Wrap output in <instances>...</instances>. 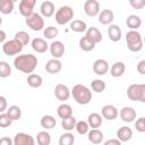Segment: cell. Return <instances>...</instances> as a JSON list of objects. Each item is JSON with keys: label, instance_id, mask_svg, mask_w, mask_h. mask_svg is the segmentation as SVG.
<instances>
[{"label": "cell", "instance_id": "cell-5", "mask_svg": "<svg viewBox=\"0 0 145 145\" xmlns=\"http://www.w3.org/2000/svg\"><path fill=\"white\" fill-rule=\"evenodd\" d=\"M74 18V10L70 6H61L54 14V19L59 25H66Z\"/></svg>", "mask_w": 145, "mask_h": 145}, {"label": "cell", "instance_id": "cell-42", "mask_svg": "<svg viewBox=\"0 0 145 145\" xmlns=\"http://www.w3.org/2000/svg\"><path fill=\"white\" fill-rule=\"evenodd\" d=\"M12 120L10 119V117L7 114V112H2L0 113V127L1 128H7L11 125Z\"/></svg>", "mask_w": 145, "mask_h": 145}, {"label": "cell", "instance_id": "cell-36", "mask_svg": "<svg viewBox=\"0 0 145 145\" xmlns=\"http://www.w3.org/2000/svg\"><path fill=\"white\" fill-rule=\"evenodd\" d=\"M75 143V136L70 133H63L59 138V145H72Z\"/></svg>", "mask_w": 145, "mask_h": 145}, {"label": "cell", "instance_id": "cell-32", "mask_svg": "<svg viewBox=\"0 0 145 145\" xmlns=\"http://www.w3.org/2000/svg\"><path fill=\"white\" fill-rule=\"evenodd\" d=\"M79 48H80L83 51H85V52H89V51L94 50L95 43L92 42V41L85 35V36H83V37L79 40Z\"/></svg>", "mask_w": 145, "mask_h": 145}, {"label": "cell", "instance_id": "cell-23", "mask_svg": "<svg viewBox=\"0 0 145 145\" xmlns=\"http://www.w3.org/2000/svg\"><path fill=\"white\" fill-rule=\"evenodd\" d=\"M126 71V65L122 62V61H117L114 62L111 68H110V75L114 78H118V77H121Z\"/></svg>", "mask_w": 145, "mask_h": 145}, {"label": "cell", "instance_id": "cell-26", "mask_svg": "<svg viewBox=\"0 0 145 145\" xmlns=\"http://www.w3.org/2000/svg\"><path fill=\"white\" fill-rule=\"evenodd\" d=\"M27 84H28V86L32 87V88H39V87L42 86L43 79H42V77H41L39 74L32 72V74H29V75L27 76Z\"/></svg>", "mask_w": 145, "mask_h": 145}, {"label": "cell", "instance_id": "cell-30", "mask_svg": "<svg viewBox=\"0 0 145 145\" xmlns=\"http://www.w3.org/2000/svg\"><path fill=\"white\" fill-rule=\"evenodd\" d=\"M87 24L82 20V19H75L72 22H70V29L76 32V33H83L87 31Z\"/></svg>", "mask_w": 145, "mask_h": 145}, {"label": "cell", "instance_id": "cell-33", "mask_svg": "<svg viewBox=\"0 0 145 145\" xmlns=\"http://www.w3.org/2000/svg\"><path fill=\"white\" fill-rule=\"evenodd\" d=\"M7 114L10 117V119L12 121L19 120L22 118V109L18 105H10L7 109Z\"/></svg>", "mask_w": 145, "mask_h": 145}, {"label": "cell", "instance_id": "cell-43", "mask_svg": "<svg viewBox=\"0 0 145 145\" xmlns=\"http://www.w3.org/2000/svg\"><path fill=\"white\" fill-rule=\"evenodd\" d=\"M135 128L139 133H145V119H144V117L143 118H138L135 121Z\"/></svg>", "mask_w": 145, "mask_h": 145}, {"label": "cell", "instance_id": "cell-20", "mask_svg": "<svg viewBox=\"0 0 145 145\" xmlns=\"http://www.w3.org/2000/svg\"><path fill=\"white\" fill-rule=\"evenodd\" d=\"M88 140L93 144H101L104 142V135L99 128H92L88 133Z\"/></svg>", "mask_w": 145, "mask_h": 145}, {"label": "cell", "instance_id": "cell-46", "mask_svg": "<svg viewBox=\"0 0 145 145\" xmlns=\"http://www.w3.org/2000/svg\"><path fill=\"white\" fill-rule=\"evenodd\" d=\"M137 71L140 75H145V60H140L137 63Z\"/></svg>", "mask_w": 145, "mask_h": 145}, {"label": "cell", "instance_id": "cell-16", "mask_svg": "<svg viewBox=\"0 0 145 145\" xmlns=\"http://www.w3.org/2000/svg\"><path fill=\"white\" fill-rule=\"evenodd\" d=\"M101 114L106 120H114L118 118V109L112 104H105L101 109Z\"/></svg>", "mask_w": 145, "mask_h": 145}, {"label": "cell", "instance_id": "cell-1", "mask_svg": "<svg viewBox=\"0 0 145 145\" xmlns=\"http://www.w3.org/2000/svg\"><path fill=\"white\" fill-rule=\"evenodd\" d=\"M37 62L39 60L34 54H31V53L19 54L14 59V67L19 71L29 75L36 69Z\"/></svg>", "mask_w": 145, "mask_h": 145}, {"label": "cell", "instance_id": "cell-52", "mask_svg": "<svg viewBox=\"0 0 145 145\" xmlns=\"http://www.w3.org/2000/svg\"><path fill=\"white\" fill-rule=\"evenodd\" d=\"M144 119H145V117H144Z\"/></svg>", "mask_w": 145, "mask_h": 145}, {"label": "cell", "instance_id": "cell-50", "mask_svg": "<svg viewBox=\"0 0 145 145\" xmlns=\"http://www.w3.org/2000/svg\"><path fill=\"white\" fill-rule=\"evenodd\" d=\"M143 41H144V43H145V36H144V37H143Z\"/></svg>", "mask_w": 145, "mask_h": 145}, {"label": "cell", "instance_id": "cell-31", "mask_svg": "<svg viewBox=\"0 0 145 145\" xmlns=\"http://www.w3.org/2000/svg\"><path fill=\"white\" fill-rule=\"evenodd\" d=\"M15 2L12 0H0V11L3 15L11 14L14 11Z\"/></svg>", "mask_w": 145, "mask_h": 145}, {"label": "cell", "instance_id": "cell-37", "mask_svg": "<svg viewBox=\"0 0 145 145\" xmlns=\"http://www.w3.org/2000/svg\"><path fill=\"white\" fill-rule=\"evenodd\" d=\"M91 88L95 93H102L105 89V83H104V80L99 79V78L93 79L92 83H91Z\"/></svg>", "mask_w": 145, "mask_h": 145}, {"label": "cell", "instance_id": "cell-3", "mask_svg": "<svg viewBox=\"0 0 145 145\" xmlns=\"http://www.w3.org/2000/svg\"><path fill=\"white\" fill-rule=\"evenodd\" d=\"M126 43H127V48L129 49V51L131 52H139L143 49V37L140 35V33L137 29H130L126 33Z\"/></svg>", "mask_w": 145, "mask_h": 145}, {"label": "cell", "instance_id": "cell-8", "mask_svg": "<svg viewBox=\"0 0 145 145\" xmlns=\"http://www.w3.org/2000/svg\"><path fill=\"white\" fill-rule=\"evenodd\" d=\"M35 5H36V0H20L18 10H19L20 15L26 18L34 12Z\"/></svg>", "mask_w": 145, "mask_h": 145}, {"label": "cell", "instance_id": "cell-12", "mask_svg": "<svg viewBox=\"0 0 145 145\" xmlns=\"http://www.w3.org/2000/svg\"><path fill=\"white\" fill-rule=\"evenodd\" d=\"M31 45H32V49L37 53H45L50 46V44H48V42L42 37L33 39L31 41Z\"/></svg>", "mask_w": 145, "mask_h": 145}, {"label": "cell", "instance_id": "cell-14", "mask_svg": "<svg viewBox=\"0 0 145 145\" xmlns=\"http://www.w3.org/2000/svg\"><path fill=\"white\" fill-rule=\"evenodd\" d=\"M93 71L97 76H103L109 71V63L105 59H96L93 62Z\"/></svg>", "mask_w": 145, "mask_h": 145}, {"label": "cell", "instance_id": "cell-18", "mask_svg": "<svg viewBox=\"0 0 145 145\" xmlns=\"http://www.w3.org/2000/svg\"><path fill=\"white\" fill-rule=\"evenodd\" d=\"M97 19L102 25H111L114 20V14L110 9H103L97 15Z\"/></svg>", "mask_w": 145, "mask_h": 145}, {"label": "cell", "instance_id": "cell-22", "mask_svg": "<svg viewBox=\"0 0 145 145\" xmlns=\"http://www.w3.org/2000/svg\"><path fill=\"white\" fill-rule=\"evenodd\" d=\"M108 35L112 42H118L121 40V36H122L121 28L116 24H111L109 25V28H108Z\"/></svg>", "mask_w": 145, "mask_h": 145}, {"label": "cell", "instance_id": "cell-11", "mask_svg": "<svg viewBox=\"0 0 145 145\" xmlns=\"http://www.w3.org/2000/svg\"><path fill=\"white\" fill-rule=\"evenodd\" d=\"M35 139L26 133H17L14 137V145H34Z\"/></svg>", "mask_w": 145, "mask_h": 145}, {"label": "cell", "instance_id": "cell-39", "mask_svg": "<svg viewBox=\"0 0 145 145\" xmlns=\"http://www.w3.org/2000/svg\"><path fill=\"white\" fill-rule=\"evenodd\" d=\"M58 34H59V31H58V28L54 27V26H48V27H45L44 31H43V35H44L45 39H48V40H53L54 37L58 36Z\"/></svg>", "mask_w": 145, "mask_h": 145}, {"label": "cell", "instance_id": "cell-4", "mask_svg": "<svg viewBox=\"0 0 145 145\" xmlns=\"http://www.w3.org/2000/svg\"><path fill=\"white\" fill-rule=\"evenodd\" d=\"M127 96L130 101L145 103V84H131L127 88Z\"/></svg>", "mask_w": 145, "mask_h": 145}, {"label": "cell", "instance_id": "cell-10", "mask_svg": "<svg viewBox=\"0 0 145 145\" xmlns=\"http://www.w3.org/2000/svg\"><path fill=\"white\" fill-rule=\"evenodd\" d=\"M71 94V91L69 89V87L65 84H58L54 87V95L60 101V102H66L69 96Z\"/></svg>", "mask_w": 145, "mask_h": 145}, {"label": "cell", "instance_id": "cell-19", "mask_svg": "<svg viewBox=\"0 0 145 145\" xmlns=\"http://www.w3.org/2000/svg\"><path fill=\"white\" fill-rule=\"evenodd\" d=\"M40 12L45 18H49V17L53 16V14H54V3L50 0L43 1L41 3V7H40Z\"/></svg>", "mask_w": 145, "mask_h": 145}, {"label": "cell", "instance_id": "cell-45", "mask_svg": "<svg viewBox=\"0 0 145 145\" xmlns=\"http://www.w3.org/2000/svg\"><path fill=\"white\" fill-rule=\"evenodd\" d=\"M7 100H6V97L5 96H0V113H2V112H5V111H7Z\"/></svg>", "mask_w": 145, "mask_h": 145}, {"label": "cell", "instance_id": "cell-2", "mask_svg": "<svg viewBox=\"0 0 145 145\" xmlns=\"http://www.w3.org/2000/svg\"><path fill=\"white\" fill-rule=\"evenodd\" d=\"M71 95H72L74 100L76 101V103H78L80 105H86L92 100L91 89L83 84H76L71 89Z\"/></svg>", "mask_w": 145, "mask_h": 145}, {"label": "cell", "instance_id": "cell-27", "mask_svg": "<svg viewBox=\"0 0 145 145\" xmlns=\"http://www.w3.org/2000/svg\"><path fill=\"white\" fill-rule=\"evenodd\" d=\"M102 120H103L102 114H100L97 112H93V113L88 114V117H87V122L89 123L91 128H99V127H101Z\"/></svg>", "mask_w": 145, "mask_h": 145}, {"label": "cell", "instance_id": "cell-44", "mask_svg": "<svg viewBox=\"0 0 145 145\" xmlns=\"http://www.w3.org/2000/svg\"><path fill=\"white\" fill-rule=\"evenodd\" d=\"M129 5L134 8V9H143L145 7V0H129Z\"/></svg>", "mask_w": 145, "mask_h": 145}, {"label": "cell", "instance_id": "cell-17", "mask_svg": "<svg viewBox=\"0 0 145 145\" xmlns=\"http://www.w3.org/2000/svg\"><path fill=\"white\" fill-rule=\"evenodd\" d=\"M119 116H120V118H121L122 121L129 123V122L135 121V119H136V111L131 106H123L120 110Z\"/></svg>", "mask_w": 145, "mask_h": 145}, {"label": "cell", "instance_id": "cell-9", "mask_svg": "<svg viewBox=\"0 0 145 145\" xmlns=\"http://www.w3.org/2000/svg\"><path fill=\"white\" fill-rule=\"evenodd\" d=\"M84 12L88 17H95L100 14V3L97 0H86L84 3Z\"/></svg>", "mask_w": 145, "mask_h": 145}, {"label": "cell", "instance_id": "cell-29", "mask_svg": "<svg viewBox=\"0 0 145 145\" xmlns=\"http://www.w3.org/2000/svg\"><path fill=\"white\" fill-rule=\"evenodd\" d=\"M57 114H58V117L61 118V119L68 118V117L72 116V109H71V106H70L69 104H67V103L63 102V103H61V104L58 106V109H57Z\"/></svg>", "mask_w": 145, "mask_h": 145}, {"label": "cell", "instance_id": "cell-13", "mask_svg": "<svg viewBox=\"0 0 145 145\" xmlns=\"http://www.w3.org/2000/svg\"><path fill=\"white\" fill-rule=\"evenodd\" d=\"M49 50H50V53L52 56V58H57V59H60L61 57H63L65 54V45L61 41H53L50 46H49Z\"/></svg>", "mask_w": 145, "mask_h": 145}, {"label": "cell", "instance_id": "cell-35", "mask_svg": "<svg viewBox=\"0 0 145 145\" xmlns=\"http://www.w3.org/2000/svg\"><path fill=\"white\" fill-rule=\"evenodd\" d=\"M76 123H77V120H76V118H75L74 116H70V117H68V118H65V119H62V121H61L62 128H63L65 130H67V131H71L72 129H75Z\"/></svg>", "mask_w": 145, "mask_h": 145}, {"label": "cell", "instance_id": "cell-41", "mask_svg": "<svg viewBox=\"0 0 145 145\" xmlns=\"http://www.w3.org/2000/svg\"><path fill=\"white\" fill-rule=\"evenodd\" d=\"M11 75V67L6 61H0V77L6 78Z\"/></svg>", "mask_w": 145, "mask_h": 145}, {"label": "cell", "instance_id": "cell-47", "mask_svg": "<svg viewBox=\"0 0 145 145\" xmlns=\"http://www.w3.org/2000/svg\"><path fill=\"white\" fill-rule=\"evenodd\" d=\"M103 143H104V145H121V140L119 138H111Z\"/></svg>", "mask_w": 145, "mask_h": 145}, {"label": "cell", "instance_id": "cell-51", "mask_svg": "<svg viewBox=\"0 0 145 145\" xmlns=\"http://www.w3.org/2000/svg\"><path fill=\"white\" fill-rule=\"evenodd\" d=\"M12 1H14V2H17V1H18V0H12Z\"/></svg>", "mask_w": 145, "mask_h": 145}, {"label": "cell", "instance_id": "cell-34", "mask_svg": "<svg viewBox=\"0 0 145 145\" xmlns=\"http://www.w3.org/2000/svg\"><path fill=\"white\" fill-rule=\"evenodd\" d=\"M36 142H37L39 145H50V143H51V136L46 131V129L37 133V135H36Z\"/></svg>", "mask_w": 145, "mask_h": 145}, {"label": "cell", "instance_id": "cell-49", "mask_svg": "<svg viewBox=\"0 0 145 145\" xmlns=\"http://www.w3.org/2000/svg\"><path fill=\"white\" fill-rule=\"evenodd\" d=\"M0 42L1 43H5L6 42V33H5L3 29L0 31Z\"/></svg>", "mask_w": 145, "mask_h": 145}, {"label": "cell", "instance_id": "cell-15", "mask_svg": "<svg viewBox=\"0 0 145 145\" xmlns=\"http://www.w3.org/2000/svg\"><path fill=\"white\" fill-rule=\"evenodd\" d=\"M61 69H62V63H61L60 59L52 58V59L48 60V62L45 63V70H46V72H49L51 75H56V74L60 72Z\"/></svg>", "mask_w": 145, "mask_h": 145}, {"label": "cell", "instance_id": "cell-6", "mask_svg": "<svg viewBox=\"0 0 145 145\" xmlns=\"http://www.w3.org/2000/svg\"><path fill=\"white\" fill-rule=\"evenodd\" d=\"M23 48H24V45L15 37L12 40H8L5 43H2V51L8 57L19 54L23 51Z\"/></svg>", "mask_w": 145, "mask_h": 145}, {"label": "cell", "instance_id": "cell-48", "mask_svg": "<svg viewBox=\"0 0 145 145\" xmlns=\"http://www.w3.org/2000/svg\"><path fill=\"white\" fill-rule=\"evenodd\" d=\"M12 144H14V139L11 140L8 137H2L0 139V145H12Z\"/></svg>", "mask_w": 145, "mask_h": 145}, {"label": "cell", "instance_id": "cell-7", "mask_svg": "<svg viewBox=\"0 0 145 145\" xmlns=\"http://www.w3.org/2000/svg\"><path fill=\"white\" fill-rule=\"evenodd\" d=\"M25 23L26 25L34 32H40L43 29L44 27V19L43 16L41 14L37 12H33L31 16L25 18Z\"/></svg>", "mask_w": 145, "mask_h": 145}, {"label": "cell", "instance_id": "cell-21", "mask_svg": "<svg viewBox=\"0 0 145 145\" xmlns=\"http://www.w3.org/2000/svg\"><path fill=\"white\" fill-rule=\"evenodd\" d=\"M133 137V130L130 127H127V126H123V127H120L118 130H117V138H119L121 140V143H127Z\"/></svg>", "mask_w": 145, "mask_h": 145}, {"label": "cell", "instance_id": "cell-24", "mask_svg": "<svg viewBox=\"0 0 145 145\" xmlns=\"http://www.w3.org/2000/svg\"><path fill=\"white\" fill-rule=\"evenodd\" d=\"M92 42H94L95 44H97V43H100L101 41H102V39H103V36H102V33L96 28V27H94V26H91V27H88L87 28V31H86V34H85Z\"/></svg>", "mask_w": 145, "mask_h": 145}, {"label": "cell", "instance_id": "cell-38", "mask_svg": "<svg viewBox=\"0 0 145 145\" xmlns=\"http://www.w3.org/2000/svg\"><path fill=\"white\" fill-rule=\"evenodd\" d=\"M75 129L79 135H86L89 131V123L85 120H79L77 121Z\"/></svg>", "mask_w": 145, "mask_h": 145}, {"label": "cell", "instance_id": "cell-25", "mask_svg": "<svg viewBox=\"0 0 145 145\" xmlns=\"http://www.w3.org/2000/svg\"><path fill=\"white\" fill-rule=\"evenodd\" d=\"M126 25L129 29H138L142 26V19L137 15H129L126 18Z\"/></svg>", "mask_w": 145, "mask_h": 145}, {"label": "cell", "instance_id": "cell-28", "mask_svg": "<svg viewBox=\"0 0 145 145\" xmlns=\"http://www.w3.org/2000/svg\"><path fill=\"white\" fill-rule=\"evenodd\" d=\"M40 125L41 127H43L44 129H52L56 127L57 125V120L54 117H52L51 114H44L41 120H40Z\"/></svg>", "mask_w": 145, "mask_h": 145}, {"label": "cell", "instance_id": "cell-40", "mask_svg": "<svg viewBox=\"0 0 145 145\" xmlns=\"http://www.w3.org/2000/svg\"><path fill=\"white\" fill-rule=\"evenodd\" d=\"M15 39H17L23 45H27L29 42H31V36L27 32L25 31H19L15 34Z\"/></svg>", "mask_w": 145, "mask_h": 145}]
</instances>
